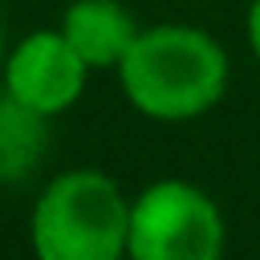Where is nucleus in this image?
<instances>
[{
	"instance_id": "obj_5",
	"label": "nucleus",
	"mask_w": 260,
	"mask_h": 260,
	"mask_svg": "<svg viewBox=\"0 0 260 260\" xmlns=\"http://www.w3.org/2000/svg\"><path fill=\"white\" fill-rule=\"evenodd\" d=\"M57 28L77 49V57L89 65V73L118 69L138 37V20L130 16L122 0H73L61 12Z\"/></svg>"
},
{
	"instance_id": "obj_1",
	"label": "nucleus",
	"mask_w": 260,
	"mask_h": 260,
	"mask_svg": "<svg viewBox=\"0 0 260 260\" xmlns=\"http://www.w3.org/2000/svg\"><path fill=\"white\" fill-rule=\"evenodd\" d=\"M126 102L154 122H187L219 106L232 61L223 45L199 24H150L138 28L130 53L114 69Z\"/></svg>"
},
{
	"instance_id": "obj_2",
	"label": "nucleus",
	"mask_w": 260,
	"mask_h": 260,
	"mask_svg": "<svg viewBox=\"0 0 260 260\" xmlns=\"http://www.w3.org/2000/svg\"><path fill=\"white\" fill-rule=\"evenodd\" d=\"M130 199L98 167H73L45 183L28 215L37 260H126Z\"/></svg>"
},
{
	"instance_id": "obj_6",
	"label": "nucleus",
	"mask_w": 260,
	"mask_h": 260,
	"mask_svg": "<svg viewBox=\"0 0 260 260\" xmlns=\"http://www.w3.org/2000/svg\"><path fill=\"white\" fill-rule=\"evenodd\" d=\"M49 154V118L0 85V183H24Z\"/></svg>"
},
{
	"instance_id": "obj_4",
	"label": "nucleus",
	"mask_w": 260,
	"mask_h": 260,
	"mask_svg": "<svg viewBox=\"0 0 260 260\" xmlns=\"http://www.w3.org/2000/svg\"><path fill=\"white\" fill-rule=\"evenodd\" d=\"M85 81H89V65L77 57V49L65 41L61 28L24 32L4 53V69H0V85L45 118L73 110L85 93Z\"/></svg>"
},
{
	"instance_id": "obj_3",
	"label": "nucleus",
	"mask_w": 260,
	"mask_h": 260,
	"mask_svg": "<svg viewBox=\"0 0 260 260\" xmlns=\"http://www.w3.org/2000/svg\"><path fill=\"white\" fill-rule=\"evenodd\" d=\"M223 244L219 203L187 179H158L130 199L126 260H223Z\"/></svg>"
},
{
	"instance_id": "obj_7",
	"label": "nucleus",
	"mask_w": 260,
	"mask_h": 260,
	"mask_svg": "<svg viewBox=\"0 0 260 260\" xmlns=\"http://www.w3.org/2000/svg\"><path fill=\"white\" fill-rule=\"evenodd\" d=\"M244 32H248V49H252V57H256V65H260V0H252V4H248Z\"/></svg>"
},
{
	"instance_id": "obj_8",
	"label": "nucleus",
	"mask_w": 260,
	"mask_h": 260,
	"mask_svg": "<svg viewBox=\"0 0 260 260\" xmlns=\"http://www.w3.org/2000/svg\"><path fill=\"white\" fill-rule=\"evenodd\" d=\"M4 53L8 49H4V16H0V69H4Z\"/></svg>"
}]
</instances>
